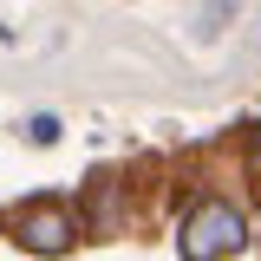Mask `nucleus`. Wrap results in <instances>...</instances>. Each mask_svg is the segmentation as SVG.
<instances>
[{
    "label": "nucleus",
    "instance_id": "obj_4",
    "mask_svg": "<svg viewBox=\"0 0 261 261\" xmlns=\"http://www.w3.org/2000/svg\"><path fill=\"white\" fill-rule=\"evenodd\" d=\"M27 137H33V144H59V118H46V111H39V118L27 124Z\"/></svg>",
    "mask_w": 261,
    "mask_h": 261
},
{
    "label": "nucleus",
    "instance_id": "obj_2",
    "mask_svg": "<svg viewBox=\"0 0 261 261\" xmlns=\"http://www.w3.org/2000/svg\"><path fill=\"white\" fill-rule=\"evenodd\" d=\"M72 216H65L59 202H33V209H20V248H33V255H65L72 248Z\"/></svg>",
    "mask_w": 261,
    "mask_h": 261
},
{
    "label": "nucleus",
    "instance_id": "obj_3",
    "mask_svg": "<svg viewBox=\"0 0 261 261\" xmlns=\"http://www.w3.org/2000/svg\"><path fill=\"white\" fill-rule=\"evenodd\" d=\"M228 13H242V0H209V7H202V20H196V33H202V39H216Z\"/></svg>",
    "mask_w": 261,
    "mask_h": 261
},
{
    "label": "nucleus",
    "instance_id": "obj_5",
    "mask_svg": "<svg viewBox=\"0 0 261 261\" xmlns=\"http://www.w3.org/2000/svg\"><path fill=\"white\" fill-rule=\"evenodd\" d=\"M255 176H261V130H255Z\"/></svg>",
    "mask_w": 261,
    "mask_h": 261
},
{
    "label": "nucleus",
    "instance_id": "obj_1",
    "mask_svg": "<svg viewBox=\"0 0 261 261\" xmlns=\"http://www.w3.org/2000/svg\"><path fill=\"white\" fill-rule=\"evenodd\" d=\"M242 242H248V222H242V209L222 202V196L196 202L190 216H183V235H176L183 261H222V255H235Z\"/></svg>",
    "mask_w": 261,
    "mask_h": 261
}]
</instances>
